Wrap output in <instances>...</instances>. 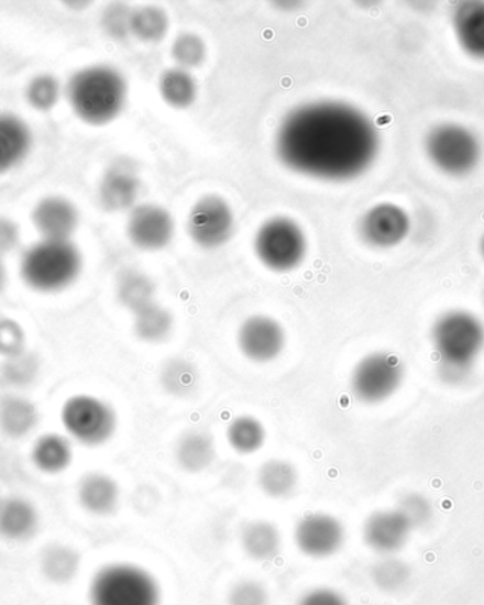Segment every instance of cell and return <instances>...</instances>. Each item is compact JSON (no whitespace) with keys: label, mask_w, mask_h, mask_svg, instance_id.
I'll use <instances>...</instances> for the list:
<instances>
[{"label":"cell","mask_w":484,"mask_h":605,"mask_svg":"<svg viewBox=\"0 0 484 605\" xmlns=\"http://www.w3.org/2000/svg\"><path fill=\"white\" fill-rule=\"evenodd\" d=\"M275 151L298 175L345 182L373 165L380 135L362 109L342 101L308 102L286 113L276 131Z\"/></svg>","instance_id":"cell-1"},{"label":"cell","mask_w":484,"mask_h":605,"mask_svg":"<svg viewBox=\"0 0 484 605\" xmlns=\"http://www.w3.org/2000/svg\"><path fill=\"white\" fill-rule=\"evenodd\" d=\"M67 99L81 121L94 127L107 125L120 117L127 106V79L111 66L86 67L68 81Z\"/></svg>","instance_id":"cell-2"},{"label":"cell","mask_w":484,"mask_h":605,"mask_svg":"<svg viewBox=\"0 0 484 605\" xmlns=\"http://www.w3.org/2000/svg\"><path fill=\"white\" fill-rule=\"evenodd\" d=\"M81 270V252L72 241L42 240L29 248L21 260L24 284L42 294L67 289Z\"/></svg>","instance_id":"cell-3"},{"label":"cell","mask_w":484,"mask_h":605,"mask_svg":"<svg viewBox=\"0 0 484 605\" xmlns=\"http://www.w3.org/2000/svg\"><path fill=\"white\" fill-rule=\"evenodd\" d=\"M162 590L147 570L133 563H108L88 586V605H161Z\"/></svg>","instance_id":"cell-4"},{"label":"cell","mask_w":484,"mask_h":605,"mask_svg":"<svg viewBox=\"0 0 484 605\" xmlns=\"http://www.w3.org/2000/svg\"><path fill=\"white\" fill-rule=\"evenodd\" d=\"M425 153L439 172L452 177L471 175L482 158L476 133L461 123L444 122L425 138Z\"/></svg>","instance_id":"cell-5"},{"label":"cell","mask_w":484,"mask_h":605,"mask_svg":"<svg viewBox=\"0 0 484 605\" xmlns=\"http://www.w3.org/2000/svg\"><path fill=\"white\" fill-rule=\"evenodd\" d=\"M432 342L439 362L472 369L484 350V324L471 311L444 312L432 329Z\"/></svg>","instance_id":"cell-6"},{"label":"cell","mask_w":484,"mask_h":605,"mask_svg":"<svg viewBox=\"0 0 484 605\" xmlns=\"http://www.w3.org/2000/svg\"><path fill=\"white\" fill-rule=\"evenodd\" d=\"M254 251L261 264L285 274L302 265L308 254V240L302 227L293 218L274 217L256 231Z\"/></svg>","instance_id":"cell-7"},{"label":"cell","mask_w":484,"mask_h":605,"mask_svg":"<svg viewBox=\"0 0 484 605\" xmlns=\"http://www.w3.org/2000/svg\"><path fill=\"white\" fill-rule=\"evenodd\" d=\"M64 429L77 443L98 448L116 435V410L106 400L91 395H76L66 400L62 409Z\"/></svg>","instance_id":"cell-8"},{"label":"cell","mask_w":484,"mask_h":605,"mask_svg":"<svg viewBox=\"0 0 484 605\" xmlns=\"http://www.w3.org/2000/svg\"><path fill=\"white\" fill-rule=\"evenodd\" d=\"M404 381V365L393 352L374 351L355 364L350 376L354 398L378 405L392 398Z\"/></svg>","instance_id":"cell-9"},{"label":"cell","mask_w":484,"mask_h":605,"mask_svg":"<svg viewBox=\"0 0 484 605\" xmlns=\"http://www.w3.org/2000/svg\"><path fill=\"white\" fill-rule=\"evenodd\" d=\"M234 231V215L229 202L220 196L201 197L191 207L187 218V232L202 250H217L230 241Z\"/></svg>","instance_id":"cell-10"},{"label":"cell","mask_w":484,"mask_h":605,"mask_svg":"<svg viewBox=\"0 0 484 605\" xmlns=\"http://www.w3.org/2000/svg\"><path fill=\"white\" fill-rule=\"evenodd\" d=\"M237 345L241 354L254 364H270L283 354L286 332L274 317L250 316L241 322L237 331Z\"/></svg>","instance_id":"cell-11"},{"label":"cell","mask_w":484,"mask_h":605,"mask_svg":"<svg viewBox=\"0 0 484 605\" xmlns=\"http://www.w3.org/2000/svg\"><path fill=\"white\" fill-rule=\"evenodd\" d=\"M296 548L310 559H328L343 548L345 529L333 515L312 513L298 520L294 530Z\"/></svg>","instance_id":"cell-12"},{"label":"cell","mask_w":484,"mask_h":605,"mask_svg":"<svg viewBox=\"0 0 484 605\" xmlns=\"http://www.w3.org/2000/svg\"><path fill=\"white\" fill-rule=\"evenodd\" d=\"M411 227V218L403 207L380 202L365 212L359 232L364 244L375 250H392L407 240Z\"/></svg>","instance_id":"cell-13"},{"label":"cell","mask_w":484,"mask_h":605,"mask_svg":"<svg viewBox=\"0 0 484 605\" xmlns=\"http://www.w3.org/2000/svg\"><path fill=\"white\" fill-rule=\"evenodd\" d=\"M175 220L166 208L142 205L132 208L127 234L138 250L155 252L170 244L175 237Z\"/></svg>","instance_id":"cell-14"},{"label":"cell","mask_w":484,"mask_h":605,"mask_svg":"<svg viewBox=\"0 0 484 605\" xmlns=\"http://www.w3.org/2000/svg\"><path fill=\"white\" fill-rule=\"evenodd\" d=\"M413 530L397 508L375 510L365 519L363 539L375 553L393 557L408 543Z\"/></svg>","instance_id":"cell-15"},{"label":"cell","mask_w":484,"mask_h":605,"mask_svg":"<svg viewBox=\"0 0 484 605\" xmlns=\"http://www.w3.org/2000/svg\"><path fill=\"white\" fill-rule=\"evenodd\" d=\"M32 221L43 240L70 241L80 216L67 198L46 197L34 207Z\"/></svg>","instance_id":"cell-16"},{"label":"cell","mask_w":484,"mask_h":605,"mask_svg":"<svg viewBox=\"0 0 484 605\" xmlns=\"http://www.w3.org/2000/svg\"><path fill=\"white\" fill-rule=\"evenodd\" d=\"M77 498L81 508L94 517H110L120 507V485L111 475L91 471L78 481Z\"/></svg>","instance_id":"cell-17"},{"label":"cell","mask_w":484,"mask_h":605,"mask_svg":"<svg viewBox=\"0 0 484 605\" xmlns=\"http://www.w3.org/2000/svg\"><path fill=\"white\" fill-rule=\"evenodd\" d=\"M452 26L463 52L473 58L484 59V2L464 0L454 4Z\"/></svg>","instance_id":"cell-18"},{"label":"cell","mask_w":484,"mask_h":605,"mask_svg":"<svg viewBox=\"0 0 484 605\" xmlns=\"http://www.w3.org/2000/svg\"><path fill=\"white\" fill-rule=\"evenodd\" d=\"M141 182L133 168L118 163L108 168L100 185V202L107 211H127L140 196Z\"/></svg>","instance_id":"cell-19"},{"label":"cell","mask_w":484,"mask_h":605,"mask_svg":"<svg viewBox=\"0 0 484 605\" xmlns=\"http://www.w3.org/2000/svg\"><path fill=\"white\" fill-rule=\"evenodd\" d=\"M41 517L31 501L11 497L0 504V537L11 542H24L36 535Z\"/></svg>","instance_id":"cell-20"},{"label":"cell","mask_w":484,"mask_h":605,"mask_svg":"<svg viewBox=\"0 0 484 605\" xmlns=\"http://www.w3.org/2000/svg\"><path fill=\"white\" fill-rule=\"evenodd\" d=\"M31 128L12 113H0V175L21 165L31 152Z\"/></svg>","instance_id":"cell-21"},{"label":"cell","mask_w":484,"mask_h":605,"mask_svg":"<svg viewBox=\"0 0 484 605\" xmlns=\"http://www.w3.org/2000/svg\"><path fill=\"white\" fill-rule=\"evenodd\" d=\"M175 459L186 473H201L209 469L216 459L215 439L206 430H187L176 441Z\"/></svg>","instance_id":"cell-22"},{"label":"cell","mask_w":484,"mask_h":605,"mask_svg":"<svg viewBox=\"0 0 484 605\" xmlns=\"http://www.w3.org/2000/svg\"><path fill=\"white\" fill-rule=\"evenodd\" d=\"M241 547L246 557L255 562H271L278 557L283 548V537L275 524L265 519H255L242 528Z\"/></svg>","instance_id":"cell-23"},{"label":"cell","mask_w":484,"mask_h":605,"mask_svg":"<svg viewBox=\"0 0 484 605\" xmlns=\"http://www.w3.org/2000/svg\"><path fill=\"white\" fill-rule=\"evenodd\" d=\"M74 450L70 439L58 433L41 436L32 448V463L41 473L57 475L73 463Z\"/></svg>","instance_id":"cell-24"},{"label":"cell","mask_w":484,"mask_h":605,"mask_svg":"<svg viewBox=\"0 0 484 605\" xmlns=\"http://www.w3.org/2000/svg\"><path fill=\"white\" fill-rule=\"evenodd\" d=\"M38 424V411L31 400L19 395H4L0 399V429L11 439L31 435Z\"/></svg>","instance_id":"cell-25"},{"label":"cell","mask_w":484,"mask_h":605,"mask_svg":"<svg viewBox=\"0 0 484 605\" xmlns=\"http://www.w3.org/2000/svg\"><path fill=\"white\" fill-rule=\"evenodd\" d=\"M81 557L76 549L63 543H51L43 549L41 572L54 586H66L80 573Z\"/></svg>","instance_id":"cell-26"},{"label":"cell","mask_w":484,"mask_h":605,"mask_svg":"<svg viewBox=\"0 0 484 605\" xmlns=\"http://www.w3.org/2000/svg\"><path fill=\"white\" fill-rule=\"evenodd\" d=\"M256 483L266 497L285 499L298 488L299 473L290 461L271 459L261 465Z\"/></svg>","instance_id":"cell-27"},{"label":"cell","mask_w":484,"mask_h":605,"mask_svg":"<svg viewBox=\"0 0 484 605\" xmlns=\"http://www.w3.org/2000/svg\"><path fill=\"white\" fill-rule=\"evenodd\" d=\"M173 329H175V317L160 302H152L133 315V332L138 339L147 344H160L166 341Z\"/></svg>","instance_id":"cell-28"},{"label":"cell","mask_w":484,"mask_h":605,"mask_svg":"<svg viewBox=\"0 0 484 605\" xmlns=\"http://www.w3.org/2000/svg\"><path fill=\"white\" fill-rule=\"evenodd\" d=\"M156 286L146 274L136 270L123 271L117 282V297L125 309L135 312L155 302Z\"/></svg>","instance_id":"cell-29"},{"label":"cell","mask_w":484,"mask_h":605,"mask_svg":"<svg viewBox=\"0 0 484 605\" xmlns=\"http://www.w3.org/2000/svg\"><path fill=\"white\" fill-rule=\"evenodd\" d=\"M230 448L241 455L256 453L264 448L266 429L263 421L251 415L237 416L226 431Z\"/></svg>","instance_id":"cell-30"},{"label":"cell","mask_w":484,"mask_h":605,"mask_svg":"<svg viewBox=\"0 0 484 605\" xmlns=\"http://www.w3.org/2000/svg\"><path fill=\"white\" fill-rule=\"evenodd\" d=\"M160 92L163 101L175 109H186L195 103L199 88L187 69H166L160 78Z\"/></svg>","instance_id":"cell-31"},{"label":"cell","mask_w":484,"mask_h":605,"mask_svg":"<svg viewBox=\"0 0 484 605\" xmlns=\"http://www.w3.org/2000/svg\"><path fill=\"white\" fill-rule=\"evenodd\" d=\"M169 32V18L157 7H142L133 10L131 34L143 43H160Z\"/></svg>","instance_id":"cell-32"},{"label":"cell","mask_w":484,"mask_h":605,"mask_svg":"<svg viewBox=\"0 0 484 605\" xmlns=\"http://www.w3.org/2000/svg\"><path fill=\"white\" fill-rule=\"evenodd\" d=\"M161 381L169 394L185 398L196 388L197 371L185 360L172 359L162 366Z\"/></svg>","instance_id":"cell-33"},{"label":"cell","mask_w":484,"mask_h":605,"mask_svg":"<svg viewBox=\"0 0 484 605\" xmlns=\"http://www.w3.org/2000/svg\"><path fill=\"white\" fill-rule=\"evenodd\" d=\"M41 370V361L33 352L24 351L22 354L7 359L2 366L3 380L16 388L31 385Z\"/></svg>","instance_id":"cell-34"},{"label":"cell","mask_w":484,"mask_h":605,"mask_svg":"<svg viewBox=\"0 0 484 605\" xmlns=\"http://www.w3.org/2000/svg\"><path fill=\"white\" fill-rule=\"evenodd\" d=\"M62 97L61 82L51 74L34 77L28 86L26 98L29 106L38 112L52 111Z\"/></svg>","instance_id":"cell-35"},{"label":"cell","mask_w":484,"mask_h":605,"mask_svg":"<svg viewBox=\"0 0 484 605\" xmlns=\"http://www.w3.org/2000/svg\"><path fill=\"white\" fill-rule=\"evenodd\" d=\"M172 57L183 69L200 67L206 62L205 40L195 33H182L172 44Z\"/></svg>","instance_id":"cell-36"},{"label":"cell","mask_w":484,"mask_h":605,"mask_svg":"<svg viewBox=\"0 0 484 605\" xmlns=\"http://www.w3.org/2000/svg\"><path fill=\"white\" fill-rule=\"evenodd\" d=\"M372 578L375 586L382 588L383 592H397L408 582L409 570L407 564L387 557L383 562L375 564L372 570Z\"/></svg>","instance_id":"cell-37"},{"label":"cell","mask_w":484,"mask_h":605,"mask_svg":"<svg viewBox=\"0 0 484 605\" xmlns=\"http://www.w3.org/2000/svg\"><path fill=\"white\" fill-rule=\"evenodd\" d=\"M229 605H270V593L264 586V583L254 579L241 580L231 587Z\"/></svg>","instance_id":"cell-38"},{"label":"cell","mask_w":484,"mask_h":605,"mask_svg":"<svg viewBox=\"0 0 484 605\" xmlns=\"http://www.w3.org/2000/svg\"><path fill=\"white\" fill-rule=\"evenodd\" d=\"M26 351V332L16 320L0 317V355L12 359Z\"/></svg>","instance_id":"cell-39"},{"label":"cell","mask_w":484,"mask_h":605,"mask_svg":"<svg viewBox=\"0 0 484 605\" xmlns=\"http://www.w3.org/2000/svg\"><path fill=\"white\" fill-rule=\"evenodd\" d=\"M397 509L407 518L413 529L422 528L432 518V505L425 495L419 493L405 494Z\"/></svg>","instance_id":"cell-40"},{"label":"cell","mask_w":484,"mask_h":605,"mask_svg":"<svg viewBox=\"0 0 484 605\" xmlns=\"http://www.w3.org/2000/svg\"><path fill=\"white\" fill-rule=\"evenodd\" d=\"M132 12L133 10L128 8L127 4H110L102 14L103 30L113 38H125L128 34H131Z\"/></svg>","instance_id":"cell-41"},{"label":"cell","mask_w":484,"mask_h":605,"mask_svg":"<svg viewBox=\"0 0 484 605\" xmlns=\"http://www.w3.org/2000/svg\"><path fill=\"white\" fill-rule=\"evenodd\" d=\"M296 605H349L343 594L329 587H318L310 590L300 597Z\"/></svg>","instance_id":"cell-42"},{"label":"cell","mask_w":484,"mask_h":605,"mask_svg":"<svg viewBox=\"0 0 484 605\" xmlns=\"http://www.w3.org/2000/svg\"><path fill=\"white\" fill-rule=\"evenodd\" d=\"M21 244V228L9 218L0 217V257L12 254Z\"/></svg>","instance_id":"cell-43"},{"label":"cell","mask_w":484,"mask_h":605,"mask_svg":"<svg viewBox=\"0 0 484 605\" xmlns=\"http://www.w3.org/2000/svg\"><path fill=\"white\" fill-rule=\"evenodd\" d=\"M472 369L466 366H458L451 364H443L439 362V376L448 385H461L471 375Z\"/></svg>","instance_id":"cell-44"},{"label":"cell","mask_w":484,"mask_h":605,"mask_svg":"<svg viewBox=\"0 0 484 605\" xmlns=\"http://www.w3.org/2000/svg\"><path fill=\"white\" fill-rule=\"evenodd\" d=\"M8 282L7 266H4L2 257H0V290L3 289Z\"/></svg>","instance_id":"cell-45"},{"label":"cell","mask_w":484,"mask_h":605,"mask_svg":"<svg viewBox=\"0 0 484 605\" xmlns=\"http://www.w3.org/2000/svg\"><path fill=\"white\" fill-rule=\"evenodd\" d=\"M479 251H481V255L484 260V234L482 237L481 244H479Z\"/></svg>","instance_id":"cell-46"},{"label":"cell","mask_w":484,"mask_h":605,"mask_svg":"<svg viewBox=\"0 0 484 605\" xmlns=\"http://www.w3.org/2000/svg\"><path fill=\"white\" fill-rule=\"evenodd\" d=\"M2 501H3V498H2V497H0V504H2Z\"/></svg>","instance_id":"cell-47"},{"label":"cell","mask_w":484,"mask_h":605,"mask_svg":"<svg viewBox=\"0 0 484 605\" xmlns=\"http://www.w3.org/2000/svg\"><path fill=\"white\" fill-rule=\"evenodd\" d=\"M484 300V299H483Z\"/></svg>","instance_id":"cell-48"}]
</instances>
